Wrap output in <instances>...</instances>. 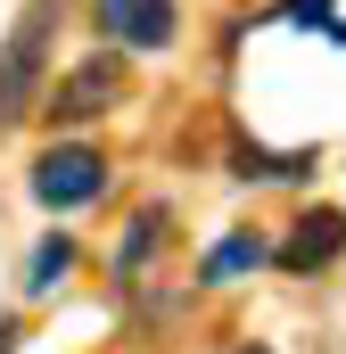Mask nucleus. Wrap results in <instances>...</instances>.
Returning <instances> with one entry per match:
<instances>
[{
    "label": "nucleus",
    "mask_w": 346,
    "mask_h": 354,
    "mask_svg": "<svg viewBox=\"0 0 346 354\" xmlns=\"http://www.w3.org/2000/svg\"><path fill=\"white\" fill-rule=\"evenodd\" d=\"M50 41H58V0H25L17 25H8V41H0V124H25L42 107Z\"/></svg>",
    "instance_id": "f257e3e1"
},
{
    "label": "nucleus",
    "mask_w": 346,
    "mask_h": 354,
    "mask_svg": "<svg viewBox=\"0 0 346 354\" xmlns=\"http://www.w3.org/2000/svg\"><path fill=\"white\" fill-rule=\"evenodd\" d=\"M124 91H132V75H124V50H91L75 75H58V91H50V124H99L107 107H124Z\"/></svg>",
    "instance_id": "f03ea898"
},
{
    "label": "nucleus",
    "mask_w": 346,
    "mask_h": 354,
    "mask_svg": "<svg viewBox=\"0 0 346 354\" xmlns=\"http://www.w3.org/2000/svg\"><path fill=\"white\" fill-rule=\"evenodd\" d=\"M107 189V157L91 149V140H58L42 165H33V198L50 206V214H66V206H91Z\"/></svg>",
    "instance_id": "7ed1b4c3"
},
{
    "label": "nucleus",
    "mask_w": 346,
    "mask_h": 354,
    "mask_svg": "<svg viewBox=\"0 0 346 354\" xmlns=\"http://www.w3.org/2000/svg\"><path fill=\"white\" fill-rule=\"evenodd\" d=\"M91 17H99V33L107 41H124V50H173V0H91Z\"/></svg>",
    "instance_id": "20e7f679"
},
{
    "label": "nucleus",
    "mask_w": 346,
    "mask_h": 354,
    "mask_svg": "<svg viewBox=\"0 0 346 354\" xmlns=\"http://www.w3.org/2000/svg\"><path fill=\"white\" fill-rule=\"evenodd\" d=\"M338 256H346V214H338V206H313V214H305V223L272 248V264L297 272V280H305V272H330Z\"/></svg>",
    "instance_id": "39448f33"
},
{
    "label": "nucleus",
    "mask_w": 346,
    "mask_h": 354,
    "mask_svg": "<svg viewBox=\"0 0 346 354\" xmlns=\"http://www.w3.org/2000/svg\"><path fill=\"white\" fill-rule=\"evenodd\" d=\"M231 174H239V181H305V174H313V149H289V157H280V149L239 140V149H231Z\"/></svg>",
    "instance_id": "423d86ee"
},
{
    "label": "nucleus",
    "mask_w": 346,
    "mask_h": 354,
    "mask_svg": "<svg viewBox=\"0 0 346 354\" xmlns=\"http://www.w3.org/2000/svg\"><path fill=\"white\" fill-rule=\"evenodd\" d=\"M272 264V248H264V231H223V248H206V280H239V272Z\"/></svg>",
    "instance_id": "0eeeda50"
},
{
    "label": "nucleus",
    "mask_w": 346,
    "mask_h": 354,
    "mask_svg": "<svg viewBox=\"0 0 346 354\" xmlns=\"http://www.w3.org/2000/svg\"><path fill=\"white\" fill-rule=\"evenodd\" d=\"M157 239H165V206H149V214H132V231H124V248H116V272L132 280V272L157 256Z\"/></svg>",
    "instance_id": "6e6552de"
},
{
    "label": "nucleus",
    "mask_w": 346,
    "mask_h": 354,
    "mask_svg": "<svg viewBox=\"0 0 346 354\" xmlns=\"http://www.w3.org/2000/svg\"><path fill=\"white\" fill-rule=\"evenodd\" d=\"M75 272V239L66 231H50L42 248H33V272H25V288H50V280H66Z\"/></svg>",
    "instance_id": "1a4fd4ad"
},
{
    "label": "nucleus",
    "mask_w": 346,
    "mask_h": 354,
    "mask_svg": "<svg viewBox=\"0 0 346 354\" xmlns=\"http://www.w3.org/2000/svg\"><path fill=\"white\" fill-rule=\"evenodd\" d=\"M289 25H330V0H280Z\"/></svg>",
    "instance_id": "9d476101"
},
{
    "label": "nucleus",
    "mask_w": 346,
    "mask_h": 354,
    "mask_svg": "<svg viewBox=\"0 0 346 354\" xmlns=\"http://www.w3.org/2000/svg\"><path fill=\"white\" fill-rule=\"evenodd\" d=\"M25 346V330H17V322H0V354H17Z\"/></svg>",
    "instance_id": "9b49d317"
},
{
    "label": "nucleus",
    "mask_w": 346,
    "mask_h": 354,
    "mask_svg": "<svg viewBox=\"0 0 346 354\" xmlns=\"http://www.w3.org/2000/svg\"><path fill=\"white\" fill-rule=\"evenodd\" d=\"M239 354H264V346H239Z\"/></svg>",
    "instance_id": "f8f14e48"
}]
</instances>
